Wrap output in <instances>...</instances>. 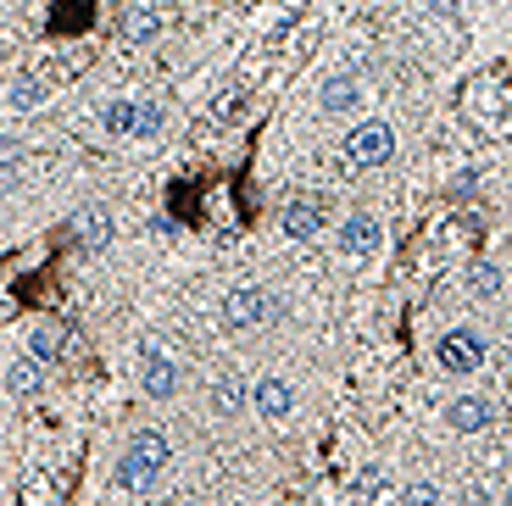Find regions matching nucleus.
I'll use <instances>...</instances> for the list:
<instances>
[{"mask_svg":"<svg viewBox=\"0 0 512 506\" xmlns=\"http://www.w3.org/2000/svg\"><path fill=\"white\" fill-rule=\"evenodd\" d=\"M167 473V440L162 434H134L128 440V451L117 456V468H112V484L123 495H145L156 479Z\"/></svg>","mask_w":512,"mask_h":506,"instance_id":"f257e3e1","label":"nucleus"},{"mask_svg":"<svg viewBox=\"0 0 512 506\" xmlns=\"http://www.w3.org/2000/svg\"><path fill=\"white\" fill-rule=\"evenodd\" d=\"M396 151V128L390 123H357L346 140V173H368V167L390 162Z\"/></svg>","mask_w":512,"mask_h":506,"instance_id":"f03ea898","label":"nucleus"},{"mask_svg":"<svg viewBox=\"0 0 512 506\" xmlns=\"http://www.w3.org/2000/svg\"><path fill=\"white\" fill-rule=\"evenodd\" d=\"M279 317V301H273L268 290H256V284H245V290H229L223 295V329H256V323H273Z\"/></svg>","mask_w":512,"mask_h":506,"instance_id":"7ed1b4c3","label":"nucleus"},{"mask_svg":"<svg viewBox=\"0 0 512 506\" xmlns=\"http://www.w3.org/2000/svg\"><path fill=\"white\" fill-rule=\"evenodd\" d=\"M435 356H440L446 373H479V367H485V340H479L474 329H451V334H440Z\"/></svg>","mask_w":512,"mask_h":506,"instance_id":"20e7f679","label":"nucleus"},{"mask_svg":"<svg viewBox=\"0 0 512 506\" xmlns=\"http://www.w3.org/2000/svg\"><path fill=\"white\" fill-rule=\"evenodd\" d=\"M67 234H73V245L78 251H106L112 245V234H117V223H112V212H78L73 223H67Z\"/></svg>","mask_w":512,"mask_h":506,"instance_id":"39448f33","label":"nucleus"},{"mask_svg":"<svg viewBox=\"0 0 512 506\" xmlns=\"http://www.w3.org/2000/svg\"><path fill=\"white\" fill-rule=\"evenodd\" d=\"M140 390L151 395V401H173V395H179V367L167 362L162 351H145V362H140Z\"/></svg>","mask_w":512,"mask_h":506,"instance_id":"423d86ee","label":"nucleus"},{"mask_svg":"<svg viewBox=\"0 0 512 506\" xmlns=\"http://www.w3.org/2000/svg\"><path fill=\"white\" fill-rule=\"evenodd\" d=\"M357 106H362V78L357 73L323 78V112L329 117H346V112H357Z\"/></svg>","mask_w":512,"mask_h":506,"instance_id":"0eeeda50","label":"nucleus"},{"mask_svg":"<svg viewBox=\"0 0 512 506\" xmlns=\"http://www.w3.org/2000/svg\"><path fill=\"white\" fill-rule=\"evenodd\" d=\"M251 406H256L268 423H279V418H290V412H295V390H290L284 379H262V384L251 390Z\"/></svg>","mask_w":512,"mask_h":506,"instance_id":"6e6552de","label":"nucleus"},{"mask_svg":"<svg viewBox=\"0 0 512 506\" xmlns=\"http://www.w3.org/2000/svg\"><path fill=\"white\" fill-rule=\"evenodd\" d=\"M490 418H496V412H490V401H479V395H457V401L446 406V423L457 434H479V429H490Z\"/></svg>","mask_w":512,"mask_h":506,"instance_id":"1a4fd4ad","label":"nucleus"},{"mask_svg":"<svg viewBox=\"0 0 512 506\" xmlns=\"http://www.w3.org/2000/svg\"><path fill=\"white\" fill-rule=\"evenodd\" d=\"M284 234H290V240H318L323 234V206L318 201H290L284 206Z\"/></svg>","mask_w":512,"mask_h":506,"instance_id":"9d476101","label":"nucleus"},{"mask_svg":"<svg viewBox=\"0 0 512 506\" xmlns=\"http://www.w3.org/2000/svg\"><path fill=\"white\" fill-rule=\"evenodd\" d=\"M373 245H379V223H373V217H346V228H340V251L346 256H373Z\"/></svg>","mask_w":512,"mask_h":506,"instance_id":"9b49d317","label":"nucleus"},{"mask_svg":"<svg viewBox=\"0 0 512 506\" xmlns=\"http://www.w3.org/2000/svg\"><path fill=\"white\" fill-rule=\"evenodd\" d=\"M62 351H67V329H62V323H39V329L28 334V356H34V362H56Z\"/></svg>","mask_w":512,"mask_h":506,"instance_id":"f8f14e48","label":"nucleus"},{"mask_svg":"<svg viewBox=\"0 0 512 506\" xmlns=\"http://www.w3.org/2000/svg\"><path fill=\"white\" fill-rule=\"evenodd\" d=\"M6 390H12V395H39V390H45V362H34V356H28V362H12Z\"/></svg>","mask_w":512,"mask_h":506,"instance_id":"ddd939ff","label":"nucleus"},{"mask_svg":"<svg viewBox=\"0 0 512 506\" xmlns=\"http://www.w3.org/2000/svg\"><path fill=\"white\" fill-rule=\"evenodd\" d=\"M245 401H251V390H245V379H234V373H223V379L212 384V406H218L223 418H234Z\"/></svg>","mask_w":512,"mask_h":506,"instance_id":"4468645a","label":"nucleus"},{"mask_svg":"<svg viewBox=\"0 0 512 506\" xmlns=\"http://www.w3.org/2000/svg\"><path fill=\"white\" fill-rule=\"evenodd\" d=\"M156 34H162V12H156V6L128 12V23H123V39H128V45H145V39H156Z\"/></svg>","mask_w":512,"mask_h":506,"instance_id":"2eb2a0df","label":"nucleus"},{"mask_svg":"<svg viewBox=\"0 0 512 506\" xmlns=\"http://www.w3.org/2000/svg\"><path fill=\"white\" fill-rule=\"evenodd\" d=\"M101 128L112 140H128V128H134V101H106L101 106Z\"/></svg>","mask_w":512,"mask_h":506,"instance_id":"dca6fc26","label":"nucleus"},{"mask_svg":"<svg viewBox=\"0 0 512 506\" xmlns=\"http://www.w3.org/2000/svg\"><path fill=\"white\" fill-rule=\"evenodd\" d=\"M156 128H162V106H156V101H134V128H128V140H151Z\"/></svg>","mask_w":512,"mask_h":506,"instance_id":"f3484780","label":"nucleus"},{"mask_svg":"<svg viewBox=\"0 0 512 506\" xmlns=\"http://www.w3.org/2000/svg\"><path fill=\"white\" fill-rule=\"evenodd\" d=\"M39 95H45V84H39L34 73H23V78L12 84V106H17V112H34V106H39Z\"/></svg>","mask_w":512,"mask_h":506,"instance_id":"a211bd4d","label":"nucleus"},{"mask_svg":"<svg viewBox=\"0 0 512 506\" xmlns=\"http://www.w3.org/2000/svg\"><path fill=\"white\" fill-rule=\"evenodd\" d=\"M468 290H474V295H485V301H490V295L501 290V267H496V262H479L474 273H468Z\"/></svg>","mask_w":512,"mask_h":506,"instance_id":"6ab92c4d","label":"nucleus"},{"mask_svg":"<svg viewBox=\"0 0 512 506\" xmlns=\"http://www.w3.org/2000/svg\"><path fill=\"white\" fill-rule=\"evenodd\" d=\"M401 501H418V506H429V501H440V490H435V484H412V490H401Z\"/></svg>","mask_w":512,"mask_h":506,"instance_id":"aec40b11","label":"nucleus"},{"mask_svg":"<svg viewBox=\"0 0 512 506\" xmlns=\"http://www.w3.org/2000/svg\"><path fill=\"white\" fill-rule=\"evenodd\" d=\"M12 178H17V162L6 156V162H0V184H12Z\"/></svg>","mask_w":512,"mask_h":506,"instance_id":"412c9836","label":"nucleus"}]
</instances>
